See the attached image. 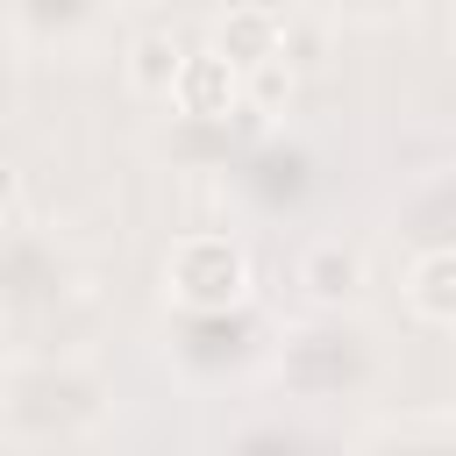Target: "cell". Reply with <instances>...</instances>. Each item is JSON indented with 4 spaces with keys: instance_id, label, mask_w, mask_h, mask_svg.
<instances>
[{
    "instance_id": "cell-13",
    "label": "cell",
    "mask_w": 456,
    "mask_h": 456,
    "mask_svg": "<svg viewBox=\"0 0 456 456\" xmlns=\"http://www.w3.org/2000/svg\"><path fill=\"white\" fill-rule=\"evenodd\" d=\"M214 456H321V442L299 435V428H285V420H249V428H235Z\"/></svg>"
},
{
    "instance_id": "cell-4",
    "label": "cell",
    "mask_w": 456,
    "mask_h": 456,
    "mask_svg": "<svg viewBox=\"0 0 456 456\" xmlns=\"http://www.w3.org/2000/svg\"><path fill=\"white\" fill-rule=\"evenodd\" d=\"M78 292V256L71 242H57L50 228H0V321L7 314H43L57 299Z\"/></svg>"
},
{
    "instance_id": "cell-9",
    "label": "cell",
    "mask_w": 456,
    "mask_h": 456,
    "mask_svg": "<svg viewBox=\"0 0 456 456\" xmlns=\"http://www.w3.org/2000/svg\"><path fill=\"white\" fill-rule=\"evenodd\" d=\"M0 14L28 50H78L107 21V0H0Z\"/></svg>"
},
{
    "instance_id": "cell-14",
    "label": "cell",
    "mask_w": 456,
    "mask_h": 456,
    "mask_svg": "<svg viewBox=\"0 0 456 456\" xmlns=\"http://www.w3.org/2000/svg\"><path fill=\"white\" fill-rule=\"evenodd\" d=\"M14 207H21V171H14V164H0V228L14 221Z\"/></svg>"
},
{
    "instance_id": "cell-6",
    "label": "cell",
    "mask_w": 456,
    "mask_h": 456,
    "mask_svg": "<svg viewBox=\"0 0 456 456\" xmlns=\"http://www.w3.org/2000/svg\"><path fill=\"white\" fill-rule=\"evenodd\" d=\"M235 107H242V71H235L214 43H207V50H185L178 86H171V114L192 121V128H221Z\"/></svg>"
},
{
    "instance_id": "cell-1",
    "label": "cell",
    "mask_w": 456,
    "mask_h": 456,
    "mask_svg": "<svg viewBox=\"0 0 456 456\" xmlns=\"http://www.w3.org/2000/svg\"><path fill=\"white\" fill-rule=\"evenodd\" d=\"M107 370L86 349H36V356H7L0 370V428L28 449H57L78 442L107 420Z\"/></svg>"
},
{
    "instance_id": "cell-8",
    "label": "cell",
    "mask_w": 456,
    "mask_h": 456,
    "mask_svg": "<svg viewBox=\"0 0 456 456\" xmlns=\"http://www.w3.org/2000/svg\"><path fill=\"white\" fill-rule=\"evenodd\" d=\"M392 235H406L413 249H456V164L420 171V178L399 192Z\"/></svg>"
},
{
    "instance_id": "cell-12",
    "label": "cell",
    "mask_w": 456,
    "mask_h": 456,
    "mask_svg": "<svg viewBox=\"0 0 456 456\" xmlns=\"http://www.w3.org/2000/svg\"><path fill=\"white\" fill-rule=\"evenodd\" d=\"M356 456H456V420L449 413H406V420H378Z\"/></svg>"
},
{
    "instance_id": "cell-3",
    "label": "cell",
    "mask_w": 456,
    "mask_h": 456,
    "mask_svg": "<svg viewBox=\"0 0 456 456\" xmlns=\"http://www.w3.org/2000/svg\"><path fill=\"white\" fill-rule=\"evenodd\" d=\"M256 292V264L228 228H192L164 249V306L171 314H235Z\"/></svg>"
},
{
    "instance_id": "cell-10",
    "label": "cell",
    "mask_w": 456,
    "mask_h": 456,
    "mask_svg": "<svg viewBox=\"0 0 456 456\" xmlns=\"http://www.w3.org/2000/svg\"><path fill=\"white\" fill-rule=\"evenodd\" d=\"M185 50H192L185 36H171V28H142V36L128 43V57H121V71H128V93H135V100H171Z\"/></svg>"
},
{
    "instance_id": "cell-16",
    "label": "cell",
    "mask_w": 456,
    "mask_h": 456,
    "mask_svg": "<svg viewBox=\"0 0 456 456\" xmlns=\"http://www.w3.org/2000/svg\"><path fill=\"white\" fill-rule=\"evenodd\" d=\"M0 370H7V321H0Z\"/></svg>"
},
{
    "instance_id": "cell-17",
    "label": "cell",
    "mask_w": 456,
    "mask_h": 456,
    "mask_svg": "<svg viewBox=\"0 0 456 456\" xmlns=\"http://www.w3.org/2000/svg\"><path fill=\"white\" fill-rule=\"evenodd\" d=\"M449 420H456V406H449Z\"/></svg>"
},
{
    "instance_id": "cell-15",
    "label": "cell",
    "mask_w": 456,
    "mask_h": 456,
    "mask_svg": "<svg viewBox=\"0 0 456 456\" xmlns=\"http://www.w3.org/2000/svg\"><path fill=\"white\" fill-rule=\"evenodd\" d=\"M335 7H349V14H385L392 0H335Z\"/></svg>"
},
{
    "instance_id": "cell-7",
    "label": "cell",
    "mask_w": 456,
    "mask_h": 456,
    "mask_svg": "<svg viewBox=\"0 0 456 456\" xmlns=\"http://www.w3.org/2000/svg\"><path fill=\"white\" fill-rule=\"evenodd\" d=\"M285 28H292L285 7H271V0H235V7L221 14V28H214V50L249 78V71H264V64H285Z\"/></svg>"
},
{
    "instance_id": "cell-11",
    "label": "cell",
    "mask_w": 456,
    "mask_h": 456,
    "mask_svg": "<svg viewBox=\"0 0 456 456\" xmlns=\"http://www.w3.org/2000/svg\"><path fill=\"white\" fill-rule=\"evenodd\" d=\"M406 306L428 328H456V249H413L406 256Z\"/></svg>"
},
{
    "instance_id": "cell-2",
    "label": "cell",
    "mask_w": 456,
    "mask_h": 456,
    "mask_svg": "<svg viewBox=\"0 0 456 456\" xmlns=\"http://www.w3.org/2000/svg\"><path fill=\"white\" fill-rule=\"evenodd\" d=\"M385 370L378 356V335L356 321V314H299L292 328H278L271 342V378L292 392V399H356L370 392Z\"/></svg>"
},
{
    "instance_id": "cell-5",
    "label": "cell",
    "mask_w": 456,
    "mask_h": 456,
    "mask_svg": "<svg viewBox=\"0 0 456 456\" xmlns=\"http://www.w3.org/2000/svg\"><path fill=\"white\" fill-rule=\"evenodd\" d=\"M292 285H299V306H306V314H356V306H363V285H370V264H363L356 242L314 235V242L292 256Z\"/></svg>"
}]
</instances>
